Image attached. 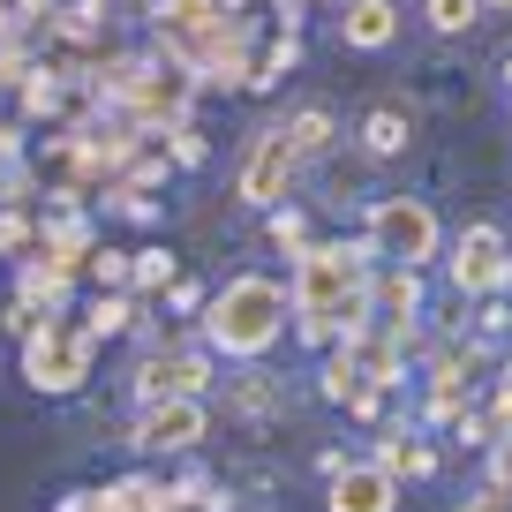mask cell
<instances>
[{
	"instance_id": "d590c367",
	"label": "cell",
	"mask_w": 512,
	"mask_h": 512,
	"mask_svg": "<svg viewBox=\"0 0 512 512\" xmlns=\"http://www.w3.org/2000/svg\"><path fill=\"white\" fill-rule=\"evenodd\" d=\"M279 8V31H302V8H324V0H272Z\"/></svg>"
},
{
	"instance_id": "4fadbf2b",
	"label": "cell",
	"mask_w": 512,
	"mask_h": 512,
	"mask_svg": "<svg viewBox=\"0 0 512 512\" xmlns=\"http://www.w3.org/2000/svg\"><path fill=\"white\" fill-rule=\"evenodd\" d=\"M219 392H226V415L249 422V430H264L272 415H287V384H279L272 369H256V362H241V377H226Z\"/></svg>"
},
{
	"instance_id": "7402d4cb",
	"label": "cell",
	"mask_w": 512,
	"mask_h": 512,
	"mask_svg": "<svg viewBox=\"0 0 512 512\" xmlns=\"http://www.w3.org/2000/svg\"><path fill=\"white\" fill-rule=\"evenodd\" d=\"M46 31H61V38H76V46H91L98 31H106V0H61L46 16Z\"/></svg>"
},
{
	"instance_id": "5b68a950",
	"label": "cell",
	"mask_w": 512,
	"mask_h": 512,
	"mask_svg": "<svg viewBox=\"0 0 512 512\" xmlns=\"http://www.w3.org/2000/svg\"><path fill=\"white\" fill-rule=\"evenodd\" d=\"M211 392H219V354H211L204 339H189V347L151 339L144 362L128 369V400H136V407H159V400H211Z\"/></svg>"
},
{
	"instance_id": "4316f807",
	"label": "cell",
	"mask_w": 512,
	"mask_h": 512,
	"mask_svg": "<svg viewBox=\"0 0 512 512\" xmlns=\"http://www.w3.org/2000/svg\"><path fill=\"white\" fill-rule=\"evenodd\" d=\"M128 264H136V249H106V241H98V256L83 264V272H91L98 294H113V287H128Z\"/></svg>"
},
{
	"instance_id": "e575fe53",
	"label": "cell",
	"mask_w": 512,
	"mask_h": 512,
	"mask_svg": "<svg viewBox=\"0 0 512 512\" xmlns=\"http://www.w3.org/2000/svg\"><path fill=\"white\" fill-rule=\"evenodd\" d=\"M23 159V121H0V166Z\"/></svg>"
},
{
	"instance_id": "ffe728a7",
	"label": "cell",
	"mask_w": 512,
	"mask_h": 512,
	"mask_svg": "<svg viewBox=\"0 0 512 512\" xmlns=\"http://www.w3.org/2000/svg\"><path fill=\"white\" fill-rule=\"evenodd\" d=\"M128 324H136V294L113 287V294H91V302H83V332L91 339H121Z\"/></svg>"
},
{
	"instance_id": "8992f818",
	"label": "cell",
	"mask_w": 512,
	"mask_h": 512,
	"mask_svg": "<svg viewBox=\"0 0 512 512\" xmlns=\"http://www.w3.org/2000/svg\"><path fill=\"white\" fill-rule=\"evenodd\" d=\"M294 174H302V151H294L287 121L249 128V144H241V159H234V196L241 204L249 211H279L287 189H294Z\"/></svg>"
},
{
	"instance_id": "836d02e7",
	"label": "cell",
	"mask_w": 512,
	"mask_h": 512,
	"mask_svg": "<svg viewBox=\"0 0 512 512\" xmlns=\"http://www.w3.org/2000/svg\"><path fill=\"white\" fill-rule=\"evenodd\" d=\"M166 302H174V309H189V317H196V309H204V302H211V294H204V287H196V279H174V294H166Z\"/></svg>"
},
{
	"instance_id": "44dd1931",
	"label": "cell",
	"mask_w": 512,
	"mask_h": 512,
	"mask_svg": "<svg viewBox=\"0 0 512 512\" xmlns=\"http://www.w3.org/2000/svg\"><path fill=\"white\" fill-rule=\"evenodd\" d=\"M354 392H362V369H354L347 347H332V354L317 362V400H324V407H347Z\"/></svg>"
},
{
	"instance_id": "6da1fadb",
	"label": "cell",
	"mask_w": 512,
	"mask_h": 512,
	"mask_svg": "<svg viewBox=\"0 0 512 512\" xmlns=\"http://www.w3.org/2000/svg\"><path fill=\"white\" fill-rule=\"evenodd\" d=\"M294 324V294L272 272H234L204 309H196V339H204L219 362H264V354L287 339Z\"/></svg>"
},
{
	"instance_id": "2e32d148",
	"label": "cell",
	"mask_w": 512,
	"mask_h": 512,
	"mask_svg": "<svg viewBox=\"0 0 512 512\" xmlns=\"http://www.w3.org/2000/svg\"><path fill=\"white\" fill-rule=\"evenodd\" d=\"M354 144H362V159H400V151L415 144V113L384 98V106H369V113H362V128H354Z\"/></svg>"
},
{
	"instance_id": "5bb4252c",
	"label": "cell",
	"mask_w": 512,
	"mask_h": 512,
	"mask_svg": "<svg viewBox=\"0 0 512 512\" xmlns=\"http://www.w3.org/2000/svg\"><path fill=\"white\" fill-rule=\"evenodd\" d=\"M400 38V0H339V46L347 53H384Z\"/></svg>"
},
{
	"instance_id": "f35d334b",
	"label": "cell",
	"mask_w": 512,
	"mask_h": 512,
	"mask_svg": "<svg viewBox=\"0 0 512 512\" xmlns=\"http://www.w3.org/2000/svg\"><path fill=\"white\" fill-rule=\"evenodd\" d=\"M482 8H490V16H512V0H482Z\"/></svg>"
},
{
	"instance_id": "52a82bcc",
	"label": "cell",
	"mask_w": 512,
	"mask_h": 512,
	"mask_svg": "<svg viewBox=\"0 0 512 512\" xmlns=\"http://www.w3.org/2000/svg\"><path fill=\"white\" fill-rule=\"evenodd\" d=\"M445 279L460 302H490V294L512 287V241L497 219H475L452 234V256H445Z\"/></svg>"
},
{
	"instance_id": "277c9868",
	"label": "cell",
	"mask_w": 512,
	"mask_h": 512,
	"mask_svg": "<svg viewBox=\"0 0 512 512\" xmlns=\"http://www.w3.org/2000/svg\"><path fill=\"white\" fill-rule=\"evenodd\" d=\"M362 241L377 249V264H415V272H430L445 256V226H437V211L422 196H369Z\"/></svg>"
},
{
	"instance_id": "9c48e42d",
	"label": "cell",
	"mask_w": 512,
	"mask_h": 512,
	"mask_svg": "<svg viewBox=\"0 0 512 512\" xmlns=\"http://www.w3.org/2000/svg\"><path fill=\"white\" fill-rule=\"evenodd\" d=\"M196 91H204V83L189 76V68L181 61H159V53H151V68H144V83H136V91H128V121L144 128V136H174L181 121H189V106H196Z\"/></svg>"
},
{
	"instance_id": "484cf974",
	"label": "cell",
	"mask_w": 512,
	"mask_h": 512,
	"mask_svg": "<svg viewBox=\"0 0 512 512\" xmlns=\"http://www.w3.org/2000/svg\"><path fill=\"white\" fill-rule=\"evenodd\" d=\"M264 234H272V249L302 256V249H309V211H302V204H279V211H264Z\"/></svg>"
},
{
	"instance_id": "f1b7e54d",
	"label": "cell",
	"mask_w": 512,
	"mask_h": 512,
	"mask_svg": "<svg viewBox=\"0 0 512 512\" xmlns=\"http://www.w3.org/2000/svg\"><path fill=\"white\" fill-rule=\"evenodd\" d=\"M166 159H174V166H204V159H211V144H204V128H196V121H181L174 136H166Z\"/></svg>"
},
{
	"instance_id": "603a6c76",
	"label": "cell",
	"mask_w": 512,
	"mask_h": 512,
	"mask_svg": "<svg viewBox=\"0 0 512 512\" xmlns=\"http://www.w3.org/2000/svg\"><path fill=\"white\" fill-rule=\"evenodd\" d=\"M294 68H302V31H279L272 46L256 53V83H249V91H272V83H287Z\"/></svg>"
},
{
	"instance_id": "9a60e30c",
	"label": "cell",
	"mask_w": 512,
	"mask_h": 512,
	"mask_svg": "<svg viewBox=\"0 0 512 512\" xmlns=\"http://www.w3.org/2000/svg\"><path fill=\"white\" fill-rule=\"evenodd\" d=\"M369 460H377V467H392L400 482H430V475H437V452L422 445V437L407 430V422H384V430H377V445H369Z\"/></svg>"
},
{
	"instance_id": "d4e9b609",
	"label": "cell",
	"mask_w": 512,
	"mask_h": 512,
	"mask_svg": "<svg viewBox=\"0 0 512 512\" xmlns=\"http://www.w3.org/2000/svg\"><path fill=\"white\" fill-rule=\"evenodd\" d=\"M181 264L166 249H136V264H128V294H174Z\"/></svg>"
},
{
	"instance_id": "ba28073f",
	"label": "cell",
	"mask_w": 512,
	"mask_h": 512,
	"mask_svg": "<svg viewBox=\"0 0 512 512\" xmlns=\"http://www.w3.org/2000/svg\"><path fill=\"white\" fill-rule=\"evenodd\" d=\"M211 437V400H159V407H136L128 422V452L144 460H181Z\"/></svg>"
},
{
	"instance_id": "e0dca14e",
	"label": "cell",
	"mask_w": 512,
	"mask_h": 512,
	"mask_svg": "<svg viewBox=\"0 0 512 512\" xmlns=\"http://www.w3.org/2000/svg\"><path fill=\"white\" fill-rule=\"evenodd\" d=\"M68 279H76V272L46 264V256H23V264H16V302H31L38 317H68Z\"/></svg>"
},
{
	"instance_id": "cb8c5ba5",
	"label": "cell",
	"mask_w": 512,
	"mask_h": 512,
	"mask_svg": "<svg viewBox=\"0 0 512 512\" xmlns=\"http://www.w3.org/2000/svg\"><path fill=\"white\" fill-rule=\"evenodd\" d=\"M482 16H490L482 0H422V23H430L437 38H467Z\"/></svg>"
},
{
	"instance_id": "4dcf8cb0",
	"label": "cell",
	"mask_w": 512,
	"mask_h": 512,
	"mask_svg": "<svg viewBox=\"0 0 512 512\" xmlns=\"http://www.w3.org/2000/svg\"><path fill=\"white\" fill-rule=\"evenodd\" d=\"M452 512H512V490H497V482H482V497H467V505Z\"/></svg>"
},
{
	"instance_id": "8d00e7d4",
	"label": "cell",
	"mask_w": 512,
	"mask_h": 512,
	"mask_svg": "<svg viewBox=\"0 0 512 512\" xmlns=\"http://www.w3.org/2000/svg\"><path fill=\"white\" fill-rule=\"evenodd\" d=\"M16 31H23V16L8 8V0H0V38H16Z\"/></svg>"
},
{
	"instance_id": "7a4b0ae2",
	"label": "cell",
	"mask_w": 512,
	"mask_h": 512,
	"mask_svg": "<svg viewBox=\"0 0 512 512\" xmlns=\"http://www.w3.org/2000/svg\"><path fill=\"white\" fill-rule=\"evenodd\" d=\"M369 272H377V249H369L362 234L354 241H309V249L294 256V272H287L294 317H324L339 332V309H347L354 294H369Z\"/></svg>"
},
{
	"instance_id": "3957f363",
	"label": "cell",
	"mask_w": 512,
	"mask_h": 512,
	"mask_svg": "<svg viewBox=\"0 0 512 512\" xmlns=\"http://www.w3.org/2000/svg\"><path fill=\"white\" fill-rule=\"evenodd\" d=\"M23 384L31 392H46V400H76L83 384H91V369H98V339L83 332L76 317H46L31 339H23Z\"/></svg>"
},
{
	"instance_id": "7c38bea8",
	"label": "cell",
	"mask_w": 512,
	"mask_h": 512,
	"mask_svg": "<svg viewBox=\"0 0 512 512\" xmlns=\"http://www.w3.org/2000/svg\"><path fill=\"white\" fill-rule=\"evenodd\" d=\"M38 256L61 264V272H83L98 256V219L91 211H46V219H38Z\"/></svg>"
},
{
	"instance_id": "d6986e66",
	"label": "cell",
	"mask_w": 512,
	"mask_h": 512,
	"mask_svg": "<svg viewBox=\"0 0 512 512\" xmlns=\"http://www.w3.org/2000/svg\"><path fill=\"white\" fill-rule=\"evenodd\" d=\"M16 91H23V113H31V121H53V113H68V68L61 61H38Z\"/></svg>"
},
{
	"instance_id": "f546056e",
	"label": "cell",
	"mask_w": 512,
	"mask_h": 512,
	"mask_svg": "<svg viewBox=\"0 0 512 512\" xmlns=\"http://www.w3.org/2000/svg\"><path fill=\"white\" fill-rule=\"evenodd\" d=\"M31 68H38V53H31V38H0V83H23V76H31Z\"/></svg>"
},
{
	"instance_id": "d6a6232c",
	"label": "cell",
	"mask_w": 512,
	"mask_h": 512,
	"mask_svg": "<svg viewBox=\"0 0 512 512\" xmlns=\"http://www.w3.org/2000/svg\"><path fill=\"white\" fill-rule=\"evenodd\" d=\"M490 482H497V490H512V437H497V445H490Z\"/></svg>"
},
{
	"instance_id": "ac0fdd59",
	"label": "cell",
	"mask_w": 512,
	"mask_h": 512,
	"mask_svg": "<svg viewBox=\"0 0 512 512\" xmlns=\"http://www.w3.org/2000/svg\"><path fill=\"white\" fill-rule=\"evenodd\" d=\"M287 136H294V151H302V166H317V159L339 151V113L324 106V98H309V106L287 113Z\"/></svg>"
},
{
	"instance_id": "74e56055",
	"label": "cell",
	"mask_w": 512,
	"mask_h": 512,
	"mask_svg": "<svg viewBox=\"0 0 512 512\" xmlns=\"http://www.w3.org/2000/svg\"><path fill=\"white\" fill-rule=\"evenodd\" d=\"M497 83H505V91H512V53H505V61H497Z\"/></svg>"
},
{
	"instance_id": "30bf717a",
	"label": "cell",
	"mask_w": 512,
	"mask_h": 512,
	"mask_svg": "<svg viewBox=\"0 0 512 512\" xmlns=\"http://www.w3.org/2000/svg\"><path fill=\"white\" fill-rule=\"evenodd\" d=\"M324 512H400V475L377 460H347L324 482Z\"/></svg>"
},
{
	"instance_id": "8fae6325",
	"label": "cell",
	"mask_w": 512,
	"mask_h": 512,
	"mask_svg": "<svg viewBox=\"0 0 512 512\" xmlns=\"http://www.w3.org/2000/svg\"><path fill=\"white\" fill-rule=\"evenodd\" d=\"M369 309H377L384 332L422 324V272L415 264H377V272H369Z\"/></svg>"
},
{
	"instance_id": "83f0119b",
	"label": "cell",
	"mask_w": 512,
	"mask_h": 512,
	"mask_svg": "<svg viewBox=\"0 0 512 512\" xmlns=\"http://www.w3.org/2000/svg\"><path fill=\"white\" fill-rule=\"evenodd\" d=\"M31 196H38V166L31 159L0 166V211H31Z\"/></svg>"
},
{
	"instance_id": "1f68e13d",
	"label": "cell",
	"mask_w": 512,
	"mask_h": 512,
	"mask_svg": "<svg viewBox=\"0 0 512 512\" xmlns=\"http://www.w3.org/2000/svg\"><path fill=\"white\" fill-rule=\"evenodd\" d=\"M347 415H354V422H377V415H384V392H377V384H362V392L347 400Z\"/></svg>"
}]
</instances>
